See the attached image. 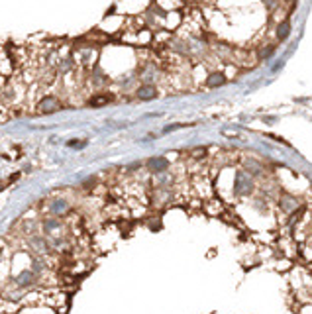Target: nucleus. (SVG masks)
Segmentation results:
<instances>
[{
	"instance_id": "1",
	"label": "nucleus",
	"mask_w": 312,
	"mask_h": 314,
	"mask_svg": "<svg viewBox=\"0 0 312 314\" xmlns=\"http://www.w3.org/2000/svg\"><path fill=\"white\" fill-rule=\"evenodd\" d=\"M40 228H42L44 236H55V234H65V232H67V224L61 222V220L55 218V216H47L44 222L40 224Z\"/></svg>"
},
{
	"instance_id": "8",
	"label": "nucleus",
	"mask_w": 312,
	"mask_h": 314,
	"mask_svg": "<svg viewBox=\"0 0 312 314\" xmlns=\"http://www.w3.org/2000/svg\"><path fill=\"white\" fill-rule=\"evenodd\" d=\"M112 100H114V96L108 94V92H96V94L90 96L87 104H89V106H104V104H108Z\"/></svg>"
},
{
	"instance_id": "11",
	"label": "nucleus",
	"mask_w": 312,
	"mask_h": 314,
	"mask_svg": "<svg viewBox=\"0 0 312 314\" xmlns=\"http://www.w3.org/2000/svg\"><path fill=\"white\" fill-rule=\"evenodd\" d=\"M289 34H290V22L289 20H283V22L277 26V38L279 40H287Z\"/></svg>"
},
{
	"instance_id": "6",
	"label": "nucleus",
	"mask_w": 312,
	"mask_h": 314,
	"mask_svg": "<svg viewBox=\"0 0 312 314\" xmlns=\"http://www.w3.org/2000/svg\"><path fill=\"white\" fill-rule=\"evenodd\" d=\"M167 167H169V159H165V157H151L149 161H147V169L151 171V173H163V171H167Z\"/></svg>"
},
{
	"instance_id": "3",
	"label": "nucleus",
	"mask_w": 312,
	"mask_h": 314,
	"mask_svg": "<svg viewBox=\"0 0 312 314\" xmlns=\"http://www.w3.org/2000/svg\"><path fill=\"white\" fill-rule=\"evenodd\" d=\"M45 210H47V214H51V216H63V214H67L69 210H71V206H69L67 199L53 197V199L47 201Z\"/></svg>"
},
{
	"instance_id": "12",
	"label": "nucleus",
	"mask_w": 312,
	"mask_h": 314,
	"mask_svg": "<svg viewBox=\"0 0 312 314\" xmlns=\"http://www.w3.org/2000/svg\"><path fill=\"white\" fill-rule=\"evenodd\" d=\"M281 208H283V210H294V208H296V201H294L290 195H283V197H281Z\"/></svg>"
},
{
	"instance_id": "2",
	"label": "nucleus",
	"mask_w": 312,
	"mask_h": 314,
	"mask_svg": "<svg viewBox=\"0 0 312 314\" xmlns=\"http://www.w3.org/2000/svg\"><path fill=\"white\" fill-rule=\"evenodd\" d=\"M38 281H40V277H38L34 271L24 269V271H20V275L16 277V289H20V291H30V289H34V287L38 285Z\"/></svg>"
},
{
	"instance_id": "14",
	"label": "nucleus",
	"mask_w": 312,
	"mask_h": 314,
	"mask_svg": "<svg viewBox=\"0 0 312 314\" xmlns=\"http://www.w3.org/2000/svg\"><path fill=\"white\" fill-rule=\"evenodd\" d=\"M273 51H275V47H273V45L265 47V51L261 53V59H267V57H271V55H273Z\"/></svg>"
},
{
	"instance_id": "5",
	"label": "nucleus",
	"mask_w": 312,
	"mask_h": 314,
	"mask_svg": "<svg viewBox=\"0 0 312 314\" xmlns=\"http://www.w3.org/2000/svg\"><path fill=\"white\" fill-rule=\"evenodd\" d=\"M234 189H236V193H240V195H247V193L253 191V181H251L247 171L236 175V187H234Z\"/></svg>"
},
{
	"instance_id": "9",
	"label": "nucleus",
	"mask_w": 312,
	"mask_h": 314,
	"mask_svg": "<svg viewBox=\"0 0 312 314\" xmlns=\"http://www.w3.org/2000/svg\"><path fill=\"white\" fill-rule=\"evenodd\" d=\"M244 167L249 175H261V165L255 159H245Z\"/></svg>"
},
{
	"instance_id": "7",
	"label": "nucleus",
	"mask_w": 312,
	"mask_h": 314,
	"mask_svg": "<svg viewBox=\"0 0 312 314\" xmlns=\"http://www.w3.org/2000/svg\"><path fill=\"white\" fill-rule=\"evenodd\" d=\"M135 96H137L139 100H153L157 96V89L151 83H145V85H141L139 89L135 90Z\"/></svg>"
},
{
	"instance_id": "4",
	"label": "nucleus",
	"mask_w": 312,
	"mask_h": 314,
	"mask_svg": "<svg viewBox=\"0 0 312 314\" xmlns=\"http://www.w3.org/2000/svg\"><path fill=\"white\" fill-rule=\"evenodd\" d=\"M59 108H61V102H59V98L53 96V94H47V96H44V98L36 104V110H38L40 114L57 112Z\"/></svg>"
},
{
	"instance_id": "10",
	"label": "nucleus",
	"mask_w": 312,
	"mask_h": 314,
	"mask_svg": "<svg viewBox=\"0 0 312 314\" xmlns=\"http://www.w3.org/2000/svg\"><path fill=\"white\" fill-rule=\"evenodd\" d=\"M222 85H226V75L224 73L208 75V87H222Z\"/></svg>"
},
{
	"instance_id": "13",
	"label": "nucleus",
	"mask_w": 312,
	"mask_h": 314,
	"mask_svg": "<svg viewBox=\"0 0 312 314\" xmlns=\"http://www.w3.org/2000/svg\"><path fill=\"white\" fill-rule=\"evenodd\" d=\"M85 145H87V141H83V139H71V141H67V147H73V149H81Z\"/></svg>"
}]
</instances>
